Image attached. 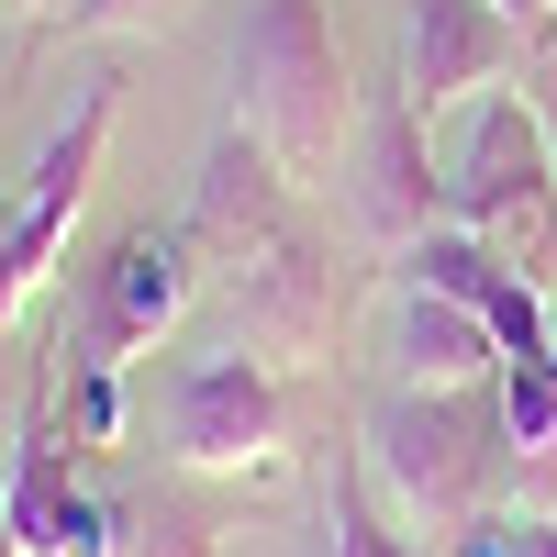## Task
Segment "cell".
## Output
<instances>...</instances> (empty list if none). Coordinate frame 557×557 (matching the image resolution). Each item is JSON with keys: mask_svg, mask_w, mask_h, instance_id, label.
<instances>
[{"mask_svg": "<svg viewBox=\"0 0 557 557\" xmlns=\"http://www.w3.org/2000/svg\"><path fill=\"white\" fill-rule=\"evenodd\" d=\"M502 380H401L368 401V480H380L391 502L424 535H469L491 524V491H502Z\"/></svg>", "mask_w": 557, "mask_h": 557, "instance_id": "6da1fadb", "label": "cell"}, {"mask_svg": "<svg viewBox=\"0 0 557 557\" xmlns=\"http://www.w3.org/2000/svg\"><path fill=\"white\" fill-rule=\"evenodd\" d=\"M235 123L257 146L323 190L346 168V134H357V89H346V45L323 0H246V34H235Z\"/></svg>", "mask_w": 557, "mask_h": 557, "instance_id": "7a4b0ae2", "label": "cell"}, {"mask_svg": "<svg viewBox=\"0 0 557 557\" xmlns=\"http://www.w3.org/2000/svg\"><path fill=\"white\" fill-rule=\"evenodd\" d=\"M446 223L480 235L491 257H513L524 278H546V257H557V146H546L524 89L469 101V134H457V168H446Z\"/></svg>", "mask_w": 557, "mask_h": 557, "instance_id": "3957f363", "label": "cell"}, {"mask_svg": "<svg viewBox=\"0 0 557 557\" xmlns=\"http://www.w3.org/2000/svg\"><path fill=\"white\" fill-rule=\"evenodd\" d=\"M190 301H201V257H190V235H178V223H134V235H112L101 257L78 268L67 323H57V357H78V368H123V357H146Z\"/></svg>", "mask_w": 557, "mask_h": 557, "instance_id": "277c9868", "label": "cell"}, {"mask_svg": "<svg viewBox=\"0 0 557 557\" xmlns=\"http://www.w3.org/2000/svg\"><path fill=\"white\" fill-rule=\"evenodd\" d=\"M168 457L201 469V480L278 469V457H290V380H278V357H257V346L190 357L178 391H168Z\"/></svg>", "mask_w": 557, "mask_h": 557, "instance_id": "5b68a950", "label": "cell"}, {"mask_svg": "<svg viewBox=\"0 0 557 557\" xmlns=\"http://www.w3.org/2000/svg\"><path fill=\"white\" fill-rule=\"evenodd\" d=\"M178 235H190L201 278H246L257 257H278L301 235V178L278 168L246 123H223L201 146V178H190V212H178Z\"/></svg>", "mask_w": 557, "mask_h": 557, "instance_id": "8992f818", "label": "cell"}, {"mask_svg": "<svg viewBox=\"0 0 557 557\" xmlns=\"http://www.w3.org/2000/svg\"><path fill=\"white\" fill-rule=\"evenodd\" d=\"M346 212H357V235L368 246H424L435 223H446V168H435V146H424V112H412V89L391 78V89H368L357 101V134H346Z\"/></svg>", "mask_w": 557, "mask_h": 557, "instance_id": "52a82bcc", "label": "cell"}, {"mask_svg": "<svg viewBox=\"0 0 557 557\" xmlns=\"http://www.w3.org/2000/svg\"><path fill=\"white\" fill-rule=\"evenodd\" d=\"M524 57V23L502 0H401V89L412 112H457V101H491Z\"/></svg>", "mask_w": 557, "mask_h": 557, "instance_id": "ba28073f", "label": "cell"}, {"mask_svg": "<svg viewBox=\"0 0 557 557\" xmlns=\"http://www.w3.org/2000/svg\"><path fill=\"white\" fill-rule=\"evenodd\" d=\"M235 290V346H257V357H278V368H301V357H323L335 346V323H346V268H335V246L301 235L278 246V257H257L246 278H223Z\"/></svg>", "mask_w": 557, "mask_h": 557, "instance_id": "9c48e42d", "label": "cell"}, {"mask_svg": "<svg viewBox=\"0 0 557 557\" xmlns=\"http://www.w3.org/2000/svg\"><path fill=\"white\" fill-rule=\"evenodd\" d=\"M112 89L123 78H89L78 89V112L45 134V157H34V178H23V201H12V257H23V278L45 290V278L67 268V235H78V201H89V178H101V146H112Z\"/></svg>", "mask_w": 557, "mask_h": 557, "instance_id": "30bf717a", "label": "cell"}, {"mask_svg": "<svg viewBox=\"0 0 557 557\" xmlns=\"http://www.w3.org/2000/svg\"><path fill=\"white\" fill-rule=\"evenodd\" d=\"M12 557H101L112 546V502H89L67 469V435L23 412V457H12V502H0Z\"/></svg>", "mask_w": 557, "mask_h": 557, "instance_id": "8fae6325", "label": "cell"}, {"mask_svg": "<svg viewBox=\"0 0 557 557\" xmlns=\"http://www.w3.org/2000/svg\"><path fill=\"white\" fill-rule=\"evenodd\" d=\"M401 368H412V380H435V391H457V380H502V346H491V323H480L469 301L412 290V301H401Z\"/></svg>", "mask_w": 557, "mask_h": 557, "instance_id": "7c38bea8", "label": "cell"}, {"mask_svg": "<svg viewBox=\"0 0 557 557\" xmlns=\"http://www.w3.org/2000/svg\"><path fill=\"white\" fill-rule=\"evenodd\" d=\"M502 457L524 491H557V357H502Z\"/></svg>", "mask_w": 557, "mask_h": 557, "instance_id": "4fadbf2b", "label": "cell"}, {"mask_svg": "<svg viewBox=\"0 0 557 557\" xmlns=\"http://www.w3.org/2000/svg\"><path fill=\"white\" fill-rule=\"evenodd\" d=\"M101 557H223V524L178 491H146V502H112V546Z\"/></svg>", "mask_w": 557, "mask_h": 557, "instance_id": "5bb4252c", "label": "cell"}, {"mask_svg": "<svg viewBox=\"0 0 557 557\" xmlns=\"http://www.w3.org/2000/svg\"><path fill=\"white\" fill-rule=\"evenodd\" d=\"M335 557H435V546L391 535L380 502H368V469H346V480H335Z\"/></svg>", "mask_w": 557, "mask_h": 557, "instance_id": "9a60e30c", "label": "cell"}, {"mask_svg": "<svg viewBox=\"0 0 557 557\" xmlns=\"http://www.w3.org/2000/svg\"><path fill=\"white\" fill-rule=\"evenodd\" d=\"M57 380L78 391V446H123V368H78V357H57Z\"/></svg>", "mask_w": 557, "mask_h": 557, "instance_id": "2e32d148", "label": "cell"}, {"mask_svg": "<svg viewBox=\"0 0 557 557\" xmlns=\"http://www.w3.org/2000/svg\"><path fill=\"white\" fill-rule=\"evenodd\" d=\"M178 0H67L57 34H89V45H123V34H157Z\"/></svg>", "mask_w": 557, "mask_h": 557, "instance_id": "e0dca14e", "label": "cell"}, {"mask_svg": "<svg viewBox=\"0 0 557 557\" xmlns=\"http://www.w3.org/2000/svg\"><path fill=\"white\" fill-rule=\"evenodd\" d=\"M457 557H557V513H491L457 535Z\"/></svg>", "mask_w": 557, "mask_h": 557, "instance_id": "ac0fdd59", "label": "cell"}, {"mask_svg": "<svg viewBox=\"0 0 557 557\" xmlns=\"http://www.w3.org/2000/svg\"><path fill=\"white\" fill-rule=\"evenodd\" d=\"M34 301V278H23V257H12V201H0V323H12Z\"/></svg>", "mask_w": 557, "mask_h": 557, "instance_id": "d6986e66", "label": "cell"}, {"mask_svg": "<svg viewBox=\"0 0 557 557\" xmlns=\"http://www.w3.org/2000/svg\"><path fill=\"white\" fill-rule=\"evenodd\" d=\"M12 457H23V412L0 401V502H12Z\"/></svg>", "mask_w": 557, "mask_h": 557, "instance_id": "ffe728a7", "label": "cell"}, {"mask_svg": "<svg viewBox=\"0 0 557 557\" xmlns=\"http://www.w3.org/2000/svg\"><path fill=\"white\" fill-rule=\"evenodd\" d=\"M524 101H535V123H546V146H557V67H546V78L524 89Z\"/></svg>", "mask_w": 557, "mask_h": 557, "instance_id": "44dd1931", "label": "cell"}, {"mask_svg": "<svg viewBox=\"0 0 557 557\" xmlns=\"http://www.w3.org/2000/svg\"><path fill=\"white\" fill-rule=\"evenodd\" d=\"M23 12H45V23H57V12H67V0H23Z\"/></svg>", "mask_w": 557, "mask_h": 557, "instance_id": "7402d4cb", "label": "cell"}]
</instances>
